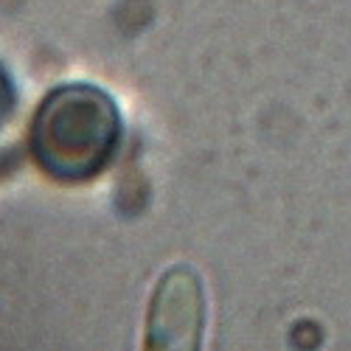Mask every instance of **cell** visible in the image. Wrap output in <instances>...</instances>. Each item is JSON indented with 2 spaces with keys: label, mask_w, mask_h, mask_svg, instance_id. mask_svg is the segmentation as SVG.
Returning <instances> with one entry per match:
<instances>
[{
  "label": "cell",
  "mask_w": 351,
  "mask_h": 351,
  "mask_svg": "<svg viewBox=\"0 0 351 351\" xmlns=\"http://www.w3.org/2000/svg\"><path fill=\"white\" fill-rule=\"evenodd\" d=\"M121 132V107L104 87L68 82L37 104L28 158L53 183H87L115 160Z\"/></svg>",
  "instance_id": "cell-1"
},
{
  "label": "cell",
  "mask_w": 351,
  "mask_h": 351,
  "mask_svg": "<svg viewBox=\"0 0 351 351\" xmlns=\"http://www.w3.org/2000/svg\"><path fill=\"white\" fill-rule=\"evenodd\" d=\"M206 289L199 276L178 265L160 276L146 312L143 351H202Z\"/></svg>",
  "instance_id": "cell-2"
},
{
  "label": "cell",
  "mask_w": 351,
  "mask_h": 351,
  "mask_svg": "<svg viewBox=\"0 0 351 351\" xmlns=\"http://www.w3.org/2000/svg\"><path fill=\"white\" fill-rule=\"evenodd\" d=\"M14 110H17V87L9 76V71L0 65V132H3V127L12 121Z\"/></svg>",
  "instance_id": "cell-3"
},
{
  "label": "cell",
  "mask_w": 351,
  "mask_h": 351,
  "mask_svg": "<svg viewBox=\"0 0 351 351\" xmlns=\"http://www.w3.org/2000/svg\"><path fill=\"white\" fill-rule=\"evenodd\" d=\"M17 152L12 149V146H9V149H6V146H0V178H6V174L9 171H14V166H17Z\"/></svg>",
  "instance_id": "cell-4"
}]
</instances>
